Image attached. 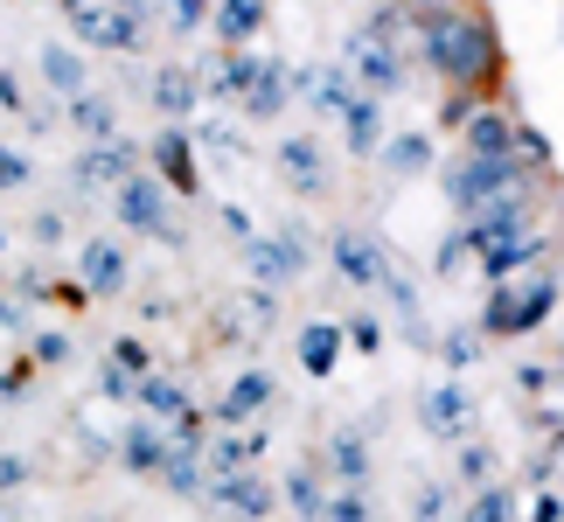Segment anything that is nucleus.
Here are the masks:
<instances>
[{
	"label": "nucleus",
	"instance_id": "nucleus-1",
	"mask_svg": "<svg viewBox=\"0 0 564 522\" xmlns=\"http://www.w3.org/2000/svg\"><path fill=\"white\" fill-rule=\"evenodd\" d=\"M419 56L453 84V91L495 77V35H488V21L467 14V8H425L419 14Z\"/></svg>",
	"mask_w": 564,
	"mask_h": 522
},
{
	"label": "nucleus",
	"instance_id": "nucleus-2",
	"mask_svg": "<svg viewBox=\"0 0 564 522\" xmlns=\"http://www.w3.org/2000/svg\"><path fill=\"white\" fill-rule=\"evenodd\" d=\"M523 154H502V161H481V154H460L446 174H440V188H446V203L460 209V224L467 216H481V209H495L502 195H523Z\"/></svg>",
	"mask_w": 564,
	"mask_h": 522
},
{
	"label": "nucleus",
	"instance_id": "nucleus-3",
	"mask_svg": "<svg viewBox=\"0 0 564 522\" xmlns=\"http://www.w3.org/2000/svg\"><path fill=\"white\" fill-rule=\"evenodd\" d=\"M551 307H557V272H536L530 286H495L488 293V307H481V320L474 328L481 335H530V328H544L551 320Z\"/></svg>",
	"mask_w": 564,
	"mask_h": 522
},
{
	"label": "nucleus",
	"instance_id": "nucleus-4",
	"mask_svg": "<svg viewBox=\"0 0 564 522\" xmlns=\"http://www.w3.org/2000/svg\"><path fill=\"white\" fill-rule=\"evenodd\" d=\"M112 216H119L126 230L154 237V244H188V237L167 224V188L154 182V174H133V182H119V188H112Z\"/></svg>",
	"mask_w": 564,
	"mask_h": 522
},
{
	"label": "nucleus",
	"instance_id": "nucleus-5",
	"mask_svg": "<svg viewBox=\"0 0 564 522\" xmlns=\"http://www.w3.org/2000/svg\"><path fill=\"white\" fill-rule=\"evenodd\" d=\"M341 70H349V84H356L362 98H377V105L404 91V56H398V50H383V42H370L362 29L341 42Z\"/></svg>",
	"mask_w": 564,
	"mask_h": 522
},
{
	"label": "nucleus",
	"instance_id": "nucleus-6",
	"mask_svg": "<svg viewBox=\"0 0 564 522\" xmlns=\"http://www.w3.org/2000/svg\"><path fill=\"white\" fill-rule=\"evenodd\" d=\"M245 258H251V272H258V286H293L300 272H307V237H300V224L286 230H272V237H245Z\"/></svg>",
	"mask_w": 564,
	"mask_h": 522
},
{
	"label": "nucleus",
	"instance_id": "nucleus-7",
	"mask_svg": "<svg viewBox=\"0 0 564 522\" xmlns=\"http://www.w3.org/2000/svg\"><path fill=\"white\" fill-rule=\"evenodd\" d=\"M216 509H224L230 522H265L272 509H279V494H272V481L258 467H237V474H224V481H209L203 488Z\"/></svg>",
	"mask_w": 564,
	"mask_h": 522
},
{
	"label": "nucleus",
	"instance_id": "nucleus-8",
	"mask_svg": "<svg viewBox=\"0 0 564 522\" xmlns=\"http://www.w3.org/2000/svg\"><path fill=\"white\" fill-rule=\"evenodd\" d=\"M272 167H279V182L293 195H328V154H321L314 133H286L272 146Z\"/></svg>",
	"mask_w": 564,
	"mask_h": 522
},
{
	"label": "nucleus",
	"instance_id": "nucleus-9",
	"mask_svg": "<svg viewBox=\"0 0 564 522\" xmlns=\"http://www.w3.org/2000/svg\"><path fill=\"white\" fill-rule=\"evenodd\" d=\"M70 29H77V42H91V50H140V14L133 8H91V0H84V8H70Z\"/></svg>",
	"mask_w": 564,
	"mask_h": 522
},
{
	"label": "nucleus",
	"instance_id": "nucleus-10",
	"mask_svg": "<svg viewBox=\"0 0 564 522\" xmlns=\"http://www.w3.org/2000/svg\"><path fill=\"white\" fill-rule=\"evenodd\" d=\"M133 174H140V146H133V140H105V146H84L77 188H84V195H112L119 182H133Z\"/></svg>",
	"mask_w": 564,
	"mask_h": 522
},
{
	"label": "nucleus",
	"instance_id": "nucleus-11",
	"mask_svg": "<svg viewBox=\"0 0 564 522\" xmlns=\"http://www.w3.org/2000/svg\"><path fill=\"white\" fill-rule=\"evenodd\" d=\"M328 258H335V272L349 279V286H377L383 265H390V244H377L370 230H335L328 237Z\"/></svg>",
	"mask_w": 564,
	"mask_h": 522
},
{
	"label": "nucleus",
	"instance_id": "nucleus-12",
	"mask_svg": "<svg viewBox=\"0 0 564 522\" xmlns=\"http://www.w3.org/2000/svg\"><path fill=\"white\" fill-rule=\"evenodd\" d=\"M77 286H84V300H112L126 286V251L112 237H84L77 244Z\"/></svg>",
	"mask_w": 564,
	"mask_h": 522
},
{
	"label": "nucleus",
	"instance_id": "nucleus-13",
	"mask_svg": "<svg viewBox=\"0 0 564 522\" xmlns=\"http://www.w3.org/2000/svg\"><path fill=\"white\" fill-rule=\"evenodd\" d=\"M272 398H279V383L265 377V369H245V377H237V383L224 390V404H216L209 418H216V432H237V425H251V418H258V411H265Z\"/></svg>",
	"mask_w": 564,
	"mask_h": 522
},
{
	"label": "nucleus",
	"instance_id": "nucleus-14",
	"mask_svg": "<svg viewBox=\"0 0 564 522\" xmlns=\"http://www.w3.org/2000/svg\"><path fill=\"white\" fill-rule=\"evenodd\" d=\"M377 293L390 300V314H398V335H404V341H432V328H425V300H419V286H411V279L398 272V258L383 265Z\"/></svg>",
	"mask_w": 564,
	"mask_h": 522
},
{
	"label": "nucleus",
	"instance_id": "nucleus-15",
	"mask_svg": "<svg viewBox=\"0 0 564 522\" xmlns=\"http://www.w3.org/2000/svg\"><path fill=\"white\" fill-rule=\"evenodd\" d=\"M467 390L460 383H432L425 390V398H419V418H425V432H432V439H460V432H467Z\"/></svg>",
	"mask_w": 564,
	"mask_h": 522
},
{
	"label": "nucleus",
	"instance_id": "nucleus-16",
	"mask_svg": "<svg viewBox=\"0 0 564 522\" xmlns=\"http://www.w3.org/2000/svg\"><path fill=\"white\" fill-rule=\"evenodd\" d=\"M321 474H328L335 488H362L370 481V439H362L356 425H341L328 439V460H321Z\"/></svg>",
	"mask_w": 564,
	"mask_h": 522
},
{
	"label": "nucleus",
	"instance_id": "nucleus-17",
	"mask_svg": "<svg viewBox=\"0 0 564 522\" xmlns=\"http://www.w3.org/2000/svg\"><path fill=\"white\" fill-rule=\"evenodd\" d=\"M133 398L147 404V418H154L161 432H175L182 418H195V404H188V390H182L175 377H154V369H147V377L133 383Z\"/></svg>",
	"mask_w": 564,
	"mask_h": 522
},
{
	"label": "nucleus",
	"instance_id": "nucleus-18",
	"mask_svg": "<svg viewBox=\"0 0 564 522\" xmlns=\"http://www.w3.org/2000/svg\"><path fill=\"white\" fill-rule=\"evenodd\" d=\"M147 98H154V112L167 126H182L195 112V98H203V84H195V70H182V63H167V70H154V84H147Z\"/></svg>",
	"mask_w": 564,
	"mask_h": 522
},
{
	"label": "nucleus",
	"instance_id": "nucleus-19",
	"mask_svg": "<svg viewBox=\"0 0 564 522\" xmlns=\"http://www.w3.org/2000/svg\"><path fill=\"white\" fill-rule=\"evenodd\" d=\"M209 29L224 50H245V42L265 29V0H209Z\"/></svg>",
	"mask_w": 564,
	"mask_h": 522
},
{
	"label": "nucleus",
	"instance_id": "nucleus-20",
	"mask_svg": "<svg viewBox=\"0 0 564 522\" xmlns=\"http://www.w3.org/2000/svg\"><path fill=\"white\" fill-rule=\"evenodd\" d=\"M154 167L167 174L161 188H175V195H203V174H195V154H188V133H182V126H167V133L154 140Z\"/></svg>",
	"mask_w": 564,
	"mask_h": 522
},
{
	"label": "nucleus",
	"instance_id": "nucleus-21",
	"mask_svg": "<svg viewBox=\"0 0 564 522\" xmlns=\"http://www.w3.org/2000/svg\"><path fill=\"white\" fill-rule=\"evenodd\" d=\"M544 251H551V237H544V230H523V237H502V244H488V251H474V258H481V272L502 286L516 265H536Z\"/></svg>",
	"mask_w": 564,
	"mask_h": 522
},
{
	"label": "nucleus",
	"instance_id": "nucleus-22",
	"mask_svg": "<svg viewBox=\"0 0 564 522\" xmlns=\"http://www.w3.org/2000/svg\"><path fill=\"white\" fill-rule=\"evenodd\" d=\"M42 84H50L63 105L91 91V77H84V56L70 50V42H42Z\"/></svg>",
	"mask_w": 564,
	"mask_h": 522
},
{
	"label": "nucleus",
	"instance_id": "nucleus-23",
	"mask_svg": "<svg viewBox=\"0 0 564 522\" xmlns=\"http://www.w3.org/2000/svg\"><path fill=\"white\" fill-rule=\"evenodd\" d=\"M341 146H349V154H377L383 146V105L377 98H349L341 105Z\"/></svg>",
	"mask_w": 564,
	"mask_h": 522
},
{
	"label": "nucleus",
	"instance_id": "nucleus-24",
	"mask_svg": "<svg viewBox=\"0 0 564 522\" xmlns=\"http://www.w3.org/2000/svg\"><path fill=\"white\" fill-rule=\"evenodd\" d=\"M467 154H481V161H502V154H516V119L509 112H467Z\"/></svg>",
	"mask_w": 564,
	"mask_h": 522
},
{
	"label": "nucleus",
	"instance_id": "nucleus-25",
	"mask_svg": "<svg viewBox=\"0 0 564 522\" xmlns=\"http://www.w3.org/2000/svg\"><path fill=\"white\" fill-rule=\"evenodd\" d=\"M161 453H167V432H161L154 418H140V425L119 432V460H126V474H161Z\"/></svg>",
	"mask_w": 564,
	"mask_h": 522
},
{
	"label": "nucleus",
	"instance_id": "nucleus-26",
	"mask_svg": "<svg viewBox=\"0 0 564 522\" xmlns=\"http://www.w3.org/2000/svg\"><path fill=\"white\" fill-rule=\"evenodd\" d=\"M154 481H167V494H203V488H209V474H203V446H175V439H167Z\"/></svg>",
	"mask_w": 564,
	"mask_h": 522
},
{
	"label": "nucleus",
	"instance_id": "nucleus-27",
	"mask_svg": "<svg viewBox=\"0 0 564 522\" xmlns=\"http://www.w3.org/2000/svg\"><path fill=\"white\" fill-rule=\"evenodd\" d=\"M70 126L91 146H105V140H119V105L105 98V91H84V98H70Z\"/></svg>",
	"mask_w": 564,
	"mask_h": 522
},
{
	"label": "nucleus",
	"instance_id": "nucleus-28",
	"mask_svg": "<svg viewBox=\"0 0 564 522\" xmlns=\"http://www.w3.org/2000/svg\"><path fill=\"white\" fill-rule=\"evenodd\" d=\"M258 446H265L258 432H251V439H237V432H216V439H203V474H209V481H224V474H237V467L258 460Z\"/></svg>",
	"mask_w": 564,
	"mask_h": 522
},
{
	"label": "nucleus",
	"instance_id": "nucleus-29",
	"mask_svg": "<svg viewBox=\"0 0 564 522\" xmlns=\"http://www.w3.org/2000/svg\"><path fill=\"white\" fill-rule=\"evenodd\" d=\"M341 335L335 320H307V328H300V362L314 369V377H335V362H341Z\"/></svg>",
	"mask_w": 564,
	"mask_h": 522
},
{
	"label": "nucleus",
	"instance_id": "nucleus-30",
	"mask_svg": "<svg viewBox=\"0 0 564 522\" xmlns=\"http://www.w3.org/2000/svg\"><path fill=\"white\" fill-rule=\"evenodd\" d=\"M286 98H293L286 63H265V70H258V84L245 91V112H251V119H279V112H286Z\"/></svg>",
	"mask_w": 564,
	"mask_h": 522
},
{
	"label": "nucleus",
	"instance_id": "nucleus-31",
	"mask_svg": "<svg viewBox=\"0 0 564 522\" xmlns=\"http://www.w3.org/2000/svg\"><path fill=\"white\" fill-rule=\"evenodd\" d=\"M377 154H383V167L398 174V182H411V174H425V167H432V140H425V133H390Z\"/></svg>",
	"mask_w": 564,
	"mask_h": 522
},
{
	"label": "nucleus",
	"instance_id": "nucleus-32",
	"mask_svg": "<svg viewBox=\"0 0 564 522\" xmlns=\"http://www.w3.org/2000/svg\"><path fill=\"white\" fill-rule=\"evenodd\" d=\"M258 70H265V63H258L251 50H224V56H216V70H209V91H224V98H245L251 84H258Z\"/></svg>",
	"mask_w": 564,
	"mask_h": 522
},
{
	"label": "nucleus",
	"instance_id": "nucleus-33",
	"mask_svg": "<svg viewBox=\"0 0 564 522\" xmlns=\"http://www.w3.org/2000/svg\"><path fill=\"white\" fill-rule=\"evenodd\" d=\"M286 502L300 509V522H321V509H328V474H321L314 460L286 474Z\"/></svg>",
	"mask_w": 564,
	"mask_h": 522
},
{
	"label": "nucleus",
	"instance_id": "nucleus-34",
	"mask_svg": "<svg viewBox=\"0 0 564 522\" xmlns=\"http://www.w3.org/2000/svg\"><path fill=\"white\" fill-rule=\"evenodd\" d=\"M300 91L314 98V112H335L341 119V105L356 98V84H349V70H307V77H300Z\"/></svg>",
	"mask_w": 564,
	"mask_h": 522
},
{
	"label": "nucleus",
	"instance_id": "nucleus-35",
	"mask_svg": "<svg viewBox=\"0 0 564 522\" xmlns=\"http://www.w3.org/2000/svg\"><path fill=\"white\" fill-rule=\"evenodd\" d=\"M460 522H516V488L509 481H488V488H474V502Z\"/></svg>",
	"mask_w": 564,
	"mask_h": 522
},
{
	"label": "nucleus",
	"instance_id": "nucleus-36",
	"mask_svg": "<svg viewBox=\"0 0 564 522\" xmlns=\"http://www.w3.org/2000/svg\"><path fill=\"white\" fill-rule=\"evenodd\" d=\"M321 522H383L370 488H328V509H321Z\"/></svg>",
	"mask_w": 564,
	"mask_h": 522
},
{
	"label": "nucleus",
	"instance_id": "nucleus-37",
	"mask_svg": "<svg viewBox=\"0 0 564 522\" xmlns=\"http://www.w3.org/2000/svg\"><path fill=\"white\" fill-rule=\"evenodd\" d=\"M440 362H446V369L481 362V328H446V335H440Z\"/></svg>",
	"mask_w": 564,
	"mask_h": 522
},
{
	"label": "nucleus",
	"instance_id": "nucleus-38",
	"mask_svg": "<svg viewBox=\"0 0 564 522\" xmlns=\"http://www.w3.org/2000/svg\"><path fill=\"white\" fill-rule=\"evenodd\" d=\"M453 474H460L467 488H488V481H495V453H488L481 439H474V446L460 453V467H453Z\"/></svg>",
	"mask_w": 564,
	"mask_h": 522
},
{
	"label": "nucleus",
	"instance_id": "nucleus-39",
	"mask_svg": "<svg viewBox=\"0 0 564 522\" xmlns=\"http://www.w3.org/2000/svg\"><path fill=\"white\" fill-rule=\"evenodd\" d=\"M167 29H182V35H195V29H209V0H167Z\"/></svg>",
	"mask_w": 564,
	"mask_h": 522
},
{
	"label": "nucleus",
	"instance_id": "nucleus-40",
	"mask_svg": "<svg viewBox=\"0 0 564 522\" xmlns=\"http://www.w3.org/2000/svg\"><path fill=\"white\" fill-rule=\"evenodd\" d=\"M411 522H446V481H425L419 502H411Z\"/></svg>",
	"mask_w": 564,
	"mask_h": 522
},
{
	"label": "nucleus",
	"instance_id": "nucleus-41",
	"mask_svg": "<svg viewBox=\"0 0 564 522\" xmlns=\"http://www.w3.org/2000/svg\"><path fill=\"white\" fill-rule=\"evenodd\" d=\"M467 258H474V251H467V230H453V237H446V244H440V251H432V272H446V279H453V272H460V265H467Z\"/></svg>",
	"mask_w": 564,
	"mask_h": 522
},
{
	"label": "nucleus",
	"instance_id": "nucleus-42",
	"mask_svg": "<svg viewBox=\"0 0 564 522\" xmlns=\"http://www.w3.org/2000/svg\"><path fill=\"white\" fill-rule=\"evenodd\" d=\"M112 362L126 369V377H147V369H154V356H147V341H133V335H126V341H112Z\"/></svg>",
	"mask_w": 564,
	"mask_h": 522
},
{
	"label": "nucleus",
	"instance_id": "nucleus-43",
	"mask_svg": "<svg viewBox=\"0 0 564 522\" xmlns=\"http://www.w3.org/2000/svg\"><path fill=\"white\" fill-rule=\"evenodd\" d=\"M35 362L42 369H63V362H70V335H35Z\"/></svg>",
	"mask_w": 564,
	"mask_h": 522
},
{
	"label": "nucleus",
	"instance_id": "nucleus-44",
	"mask_svg": "<svg viewBox=\"0 0 564 522\" xmlns=\"http://www.w3.org/2000/svg\"><path fill=\"white\" fill-rule=\"evenodd\" d=\"M98 383H105V398H133V383H140V377H126V369H119L112 356H105V369H98Z\"/></svg>",
	"mask_w": 564,
	"mask_h": 522
},
{
	"label": "nucleus",
	"instance_id": "nucleus-45",
	"mask_svg": "<svg viewBox=\"0 0 564 522\" xmlns=\"http://www.w3.org/2000/svg\"><path fill=\"white\" fill-rule=\"evenodd\" d=\"M0 188H29V161L14 146H0Z\"/></svg>",
	"mask_w": 564,
	"mask_h": 522
},
{
	"label": "nucleus",
	"instance_id": "nucleus-46",
	"mask_svg": "<svg viewBox=\"0 0 564 522\" xmlns=\"http://www.w3.org/2000/svg\"><path fill=\"white\" fill-rule=\"evenodd\" d=\"M341 335H349L356 348H377V341H383V335H377V320H370V314H362V320H349V328H341Z\"/></svg>",
	"mask_w": 564,
	"mask_h": 522
},
{
	"label": "nucleus",
	"instance_id": "nucleus-47",
	"mask_svg": "<svg viewBox=\"0 0 564 522\" xmlns=\"http://www.w3.org/2000/svg\"><path fill=\"white\" fill-rule=\"evenodd\" d=\"M21 481H29V467H21L14 453H0V488H21Z\"/></svg>",
	"mask_w": 564,
	"mask_h": 522
},
{
	"label": "nucleus",
	"instance_id": "nucleus-48",
	"mask_svg": "<svg viewBox=\"0 0 564 522\" xmlns=\"http://www.w3.org/2000/svg\"><path fill=\"white\" fill-rule=\"evenodd\" d=\"M0 328H29V314H21L14 300H0Z\"/></svg>",
	"mask_w": 564,
	"mask_h": 522
},
{
	"label": "nucleus",
	"instance_id": "nucleus-49",
	"mask_svg": "<svg viewBox=\"0 0 564 522\" xmlns=\"http://www.w3.org/2000/svg\"><path fill=\"white\" fill-rule=\"evenodd\" d=\"M63 8H84V0H63Z\"/></svg>",
	"mask_w": 564,
	"mask_h": 522
},
{
	"label": "nucleus",
	"instance_id": "nucleus-50",
	"mask_svg": "<svg viewBox=\"0 0 564 522\" xmlns=\"http://www.w3.org/2000/svg\"><path fill=\"white\" fill-rule=\"evenodd\" d=\"M0 522H8V509H0Z\"/></svg>",
	"mask_w": 564,
	"mask_h": 522
}]
</instances>
